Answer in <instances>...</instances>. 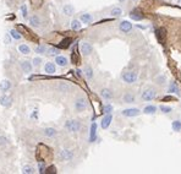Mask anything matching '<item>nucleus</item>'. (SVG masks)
Listing matches in <instances>:
<instances>
[{"label": "nucleus", "mask_w": 181, "mask_h": 174, "mask_svg": "<svg viewBox=\"0 0 181 174\" xmlns=\"http://www.w3.org/2000/svg\"><path fill=\"white\" fill-rule=\"evenodd\" d=\"M65 128H66V130L70 131V132H77L81 129V124H80L78 120L70 119L65 123Z\"/></svg>", "instance_id": "obj_1"}, {"label": "nucleus", "mask_w": 181, "mask_h": 174, "mask_svg": "<svg viewBox=\"0 0 181 174\" xmlns=\"http://www.w3.org/2000/svg\"><path fill=\"white\" fill-rule=\"evenodd\" d=\"M73 107H75V109L77 112H85L87 109L88 107V103H87V99L81 97V98H77L75 101V104H73Z\"/></svg>", "instance_id": "obj_2"}, {"label": "nucleus", "mask_w": 181, "mask_h": 174, "mask_svg": "<svg viewBox=\"0 0 181 174\" xmlns=\"http://www.w3.org/2000/svg\"><path fill=\"white\" fill-rule=\"evenodd\" d=\"M141 97H142L143 101L149 102V101H153V99L157 97V92H155V90H153V88H147L142 92Z\"/></svg>", "instance_id": "obj_3"}, {"label": "nucleus", "mask_w": 181, "mask_h": 174, "mask_svg": "<svg viewBox=\"0 0 181 174\" xmlns=\"http://www.w3.org/2000/svg\"><path fill=\"white\" fill-rule=\"evenodd\" d=\"M122 80L126 84H134V82L137 81V74L135 71H126L122 74Z\"/></svg>", "instance_id": "obj_4"}, {"label": "nucleus", "mask_w": 181, "mask_h": 174, "mask_svg": "<svg viewBox=\"0 0 181 174\" xmlns=\"http://www.w3.org/2000/svg\"><path fill=\"white\" fill-rule=\"evenodd\" d=\"M80 49H81V53L83 55H89V54H92V52H93L92 44L88 43V42H82L81 45H80Z\"/></svg>", "instance_id": "obj_5"}, {"label": "nucleus", "mask_w": 181, "mask_h": 174, "mask_svg": "<svg viewBox=\"0 0 181 174\" xmlns=\"http://www.w3.org/2000/svg\"><path fill=\"white\" fill-rule=\"evenodd\" d=\"M59 158L61 161H71L73 158V152L71 150H61L59 152Z\"/></svg>", "instance_id": "obj_6"}, {"label": "nucleus", "mask_w": 181, "mask_h": 174, "mask_svg": "<svg viewBox=\"0 0 181 174\" xmlns=\"http://www.w3.org/2000/svg\"><path fill=\"white\" fill-rule=\"evenodd\" d=\"M20 66H21V69L24 74H31L32 70H33V64H32L31 61L28 60H23L20 63Z\"/></svg>", "instance_id": "obj_7"}, {"label": "nucleus", "mask_w": 181, "mask_h": 174, "mask_svg": "<svg viewBox=\"0 0 181 174\" xmlns=\"http://www.w3.org/2000/svg\"><path fill=\"white\" fill-rule=\"evenodd\" d=\"M139 113H141V110L138 108H129V109H124L121 112V114L124 117H137V115H139Z\"/></svg>", "instance_id": "obj_8"}, {"label": "nucleus", "mask_w": 181, "mask_h": 174, "mask_svg": "<svg viewBox=\"0 0 181 174\" xmlns=\"http://www.w3.org/2000/svg\"><path fill=\"white\" fill-rule=\"evenodd\" d=\"M12 103V98L10 96H7V95H1L0 96V105L1 107H5V108H7V107H10Z\"/></svg>", "instance_id": "obj_9"}, {"label": "nucleus", "mask_w": 181, "mask_h": 174, "mask_svg": "<svg viewBox=\"0 0 181 174\" xmlns=\"http://www.w3.org/2000/svg\"><path fill=\"white\" fill-rule=\"evenodd\" d=\"M44 72L49 74V75H53V74L56 72V64L52 63V61H48L44 65Z\"/></svg>", "instance_id": "obj_10"}, {"label": "nucleus", "mask_w": 181, "mask_h": 174, "mask_svg": "<svg viewBox=\"0 0 181 174\" xmlns=\"http://www.w3.org/2000/svg\"><path fill=\"white\" fill-rule=\"evenodd\" d=\"M55 64L59 65V66H61V68H64V66H66V65L69 64V60H68L66 56H64V55H57V56H55Z\"/></svg>", "instance_id": "obj_11"}, {"label": "nucleus", "mask_w": 181, "mask_h": 174, "mask_svg": "<svg viewBox=\"0 0 181 174\" xmlns=\"http://www.w3.org/2000/svg\"><path fill=\"white\" fill-rule=\"evenodd\" d=\"M12 87V84H11V81L10 80H3L1 82H0V91L1 92H7L10 88Z\"/></svg>", "instance_id": "obj_12"}, {"label": "nucleus", "mask_w": 181, "mask_h": 174, "mask_svg": "<svg viewBox=\"0 0 181 174\" xmlns=\"http://www.w3.org/2000/svg\"><path fill=\"white\" fill-rule=\"evenodd\" d=\"M119 27L124 33H129L131 30H132V23H130L129 21H121L120 25H119Z\"/></svg>", "instance_id": "obj_13"}, {"label": "nucleus", "mask_w": 181, "mask_h": 174, "mask_svg": "<svg viewBox=\"0 0 181 174\" xmlns=\"http://www.w3.org/2000/svg\"><path fill=\"white\" fill-rule=\"evenodd\" d=\"M111 120H113L111 114H105V117L102 119V123H101V126H102V129H108V126L110 125Z\"/></svg>", "instance_id": "obj_14"}, {"label": "nucleus", "mask_w": 181, "mask_h": 174, "mask_svg": "<svg viewBox=\"0 0 181 174\" xmlns=\"http://www.w3.org/2000/svg\"><path fill=\"white\" fill-rule=\"evenodd\" d=\"M28 23H29V26L37 28V27L40 26V19L38 17L37 15H33V16H31V17L28 19Z\"/></svg>", "instance_id": "obj_15"}, {"label": "nucleus", "mask_w": 181, "mask_h": 174, "mask_svg": "<svg viewBox=\"0 0 181 174\" xmlns=\"http://www.w3.org/2000/svg\"><path fill=\"white\" fill-rule=\"evenodd\" d=\"M101 96L103 99H105V101H110V99L113 98V91L109 90V88H103L101 91Z\"/></svg>", "instance_id": "obj_16"}, {"label": "nucleus", "mask_w": 181, "mask_h": 174, "mask_svg": "<svg viewBox=\"0 0 181 174\" xmlns=\"http://www.w3.org/2000/svg\"><path fill=\"white\" fill-rule=\"evenodd\" d=\"M73 12H75V7H73L71 4H66L62 6V14L66 15V16H71L73 15Z\"/></svg>", "instance_id": "obj_17"}, {"label": "nucleus", "mask_w": 181, "mask_h": 174, "mask_svg": "<svg viewBox=\"0 0 181 174\" xmlns=\"http://www.w3.org/2000/svg\"><path fill=\"white\" fill-rule=\"evenodd\" d=\"M80 20H81V22H83V23H90L93 21V16L90 14H88V12H86V14H82L80 16Z\"/></svg>", "instance_id": "obj_18"}, {"label": "nucleus", "mask_w": 181, "mask_h": 174, "mask_svg": "<svg viewBox=\"0 0 181 174\" xmlns=\"http://www.w3.org/2000/svg\"><path fill=\"white\" fill-rule=\"evenodd\" d=\"M96 134H97V124L92 123V125H90V134H89V141L90 142H93L96 140Z\"/></svg>", "instance_id": "obj_19"}, {"label": "nucleus", "mask_w": 181, "mask_h": 174, "mask_svg": "<svg viewBox=\"0 0 181 174\" xmlns=\"http://www.w3.org/2000/svg\"><path fill=\"white\" fill-rule=\"evenodd\" d=\"M17 49H19V52H20L21 54H23V55L31 54V48H29L27 44H20Z\"/></svg>", "instance_id": "obj_20"}, {"label": "nucleus", "mask_w": 181, "mask_h": 174, "mask_svg": "<svg viewBox=\"0 0 181 174\" xmlns=\"http://www.w3.org/2000/svg\"><path fill=\"white\" fill-rule=\"evenodd\" d=\"M157 37L160 43H165V30L164 28H158L157 30Z\"/></svg>", "instance_id": "obj_21"}, {"label": "nucleus", "mask_w": 181, "mask_h": 174, "mask_svg": "<svg viewBox=\"0 0 181 174\" xmlns=\"http://www.w3.org/2000/svg\"><path fill=\"white\" fill-rule=\"evenodd\" d=\"M83 74H85L86 79H88V80H92L93 79V75H94L93 69L90 68V66H86V68L83 69Z\"/></svg>", "instance_id": "obj_22"}, {"label": "nucleus", "mask_w": 181, "mask_h": 174, "mask_svg": "<svg viewBox=\"0 0 181 174\" xmlns=\"http://www.w3.org/2000/svg\"><path fill=\"white\" fill-rule=\"evenodd\" d=\"M122 99H124L125 103H134L135 102V95H132L131 92H126L124 95V97H122Z\"/></svg>", "instance_id": "obj_23"}, {"label": "nucleus", "mask_w": 181, "mask_h": 174, "mask_svg": "<svg viewBox=\"0 0 181 174\" xmlns=\"http://www.w3.org/2000/svg\"><path fill=\"white\" fill-rule=\"evenodd\" d=\"M43 131H44V135L48 136V137H54L57 134V131L54 128H45Z\"/></svg>", "instance_id": "obj_24"}, {"label": "nucleus", "mask_w": 181, "mask_h": 174, "mask_svg": "<svg viewBox=\"0 0 181 174\" xmlns=\"http://www.w3.org/2000/svg\"><path fill=\"white\" fill-rule=\"evenodd\" d=\"M81 27H82L81 20H72L71 21V28L73 31H78V30H81Z\"/></svg>", "instance_id": "obj_25"}, {"label": "nucleus", "mask_w": 181, "mask_h": 174, "mask_svg": "<svg viewBox=\"0 0 181 174\" xmlns=\"http://www.w3.org/2000/svg\"><path fill=\"white\" fill-rule=\"evenodd\" d=\"M59 49L57 48H54V47H50V48H48V51H47V54L49 56H57L59 55Z\"/></svg>", "instance_id": "obj_26"}, {"label": "nucleus", "mask_w": 181, "mask_h": 174, "mask_svg": "<svg viewBox=\"0 0 181 174\" xmlns=\"http://www.w3.org/2000/svg\"><path fill=\"white\" fill-rule=\"evenodd\" d=\"M130 17L132 20H135V21H141L143 19V16H142V14H139L138 11H132L130 14Z\"/></svg>", "instance_id": "obj_27"}, {"label": "nucleus", "mask_w": 181, "mask_h": 174, "mask_svg": "<svg viewBox=\"0 0 181 174\" xmlns=\"http://www.w3.org/2000/svg\"><path fill=\"white\" fill-rule=\"evenodd\" d=\"M10 35H11V37L14 38V39H16V40H20L21 38H22V35L17 31V30H15V28H12V30H10Z\"/></svg>", "instance_id": "obj_28"}, {"label": "nucleus", "mask_w": 181, "mask_h": 174, "mask_svg": "<svg viewBox=\"0 0 181 174\" xmlns=\"http://www.w3.org/2000/svg\"><path fill=\"white\" fill-rule=\"evenodd\" d=\"M110 15L114 16V17H119L120 15H122V9H120V7H114L110 11Z\"/></svg>", "instance_id": "obj_29"}, {"label": "nucleus", "mask_w": 181, "mask_h": 174, "mask_svg": "<svg viewBox=\"0 0 181 174\" xmlns=\"http://www.w3.org/2000/svg\"><path fill=\"white\" fill-rule=\"evenodd\" d=\"M155 112H157V107H154V105H148L143 109V113L146 114H154Z\"/></svg>", "instance_id": "obj_30"}, {"label": "nucleus", "mask_w": 181, "mask_h": 174, "mask_svg": "<svg viewBox=\"0 0 181 174\" xmlns=\"http://www.w3.org/2000/svg\"><path fill=\"white\" fill-rule=\"evenodd\" d=\"M22 173L23 174H33L34 173V168L32 165H24L22 168Z\"/></svg>", "instance_id": "obj_31"}, {"label": "nucleus", "mask_w": 181, "mask_h": 174, "mask_svg": "<svg viewBox=\"0 0 181 174\" xmlns=\"http://www.w3.org/2000/svg\"><path fill=\"white\" fill-rule=\"evenodd\" d=\"M47 51H48V48L45 45H37L34 48V52L38 54H44V53H47Z\"/></svg>", "instance_id": "obj_32"}, {"label": "nucleus", "mask_w": 181, "mask_h": 174, "mask_svg": "<svg viewBox=\"0 0 181 174\" xmlns=\"http://www.w3.org/2000/svg\"><path fill=\"white\" fill-rule=\"evenodd\" d=\"M20 11H21V15L23 19H27L28 17V11H27V5L23 4L21 7H20Z\"/></svg>", "instance_id": "obj_33"}, {"label": "nucleus", "mask_w": 181, "mask_h": 174, "mask_svg": "<svg viewBox=\"0 0 181 174\" xmlns=\"http://www.w3.org/2000/svg\"><path fill=\"white\" fill-rule=\"evenodd\" d=\"M171 128H172V130H174V131H180V130H181V121H180V120L172 121Z\"/></svg>", "instance_id": "obj_34"}, {"label": "nucleus", "mask_w": 181, "mask_h": 174, "mask_svg": "<svg viewBox=\"0 0 181 174\" xmlns=\"http://www.w3.org/2000/svg\"><path fill=\"white\" fill-rule=\"evenodd\" d=\"M169 92H172V93H179V88L176 86L175 82H171L169 85Z\"/></svg>", "instance_id": "obj_35"}, {"label": "nucleus", "mask_w": 181, "mask_h": 174, "mask_svg": "<svg viewBox=\"0 0 181 174\" xmlns=\"http://www.w3.org/2000/svg\"><path fill=\"white\" fill-rule=\"evenodd\" d=\"M32 64H33L34 68H39L40 65H42V58H39V56H36L33 60H32Z\"/></svg>", "instance_id": "obj_36"}, {"label": "nucleus", "mask_w": 181, "mask_h": 174, "mask_svg": "<svg viewBox=\"0 0 181 174\" xmlns=\"http://www.w3.org/2000/svg\"><path fill=\"white\" fill-rule=\"evenodd\" d=\"M70 42H71L70 38H65L64 40H61V43L59 44V48H68L70 45Z\"/></svg>", "instance_id": "obj_37"}, {"label": "nucleus", "mask_w": 181, "mask_h": 174, "mask_svg": "<svg viewBox=\"0 0 181 174\" xmlns=\"http://www.w3.org/2000/svg\"><path fill=\"white\" fill-rule=\"evenodd\" d=\"M111 112H113V107H111L110 104L103 105V113H104V114H110Z\"/></svg>", "instance_id": "obj_38"}, {"label": "nucleus", "mask_w": 181, "mask_h": 174, "mask_svg": "<svg viewBox=\"0 0 181 174\" xmlns=\"http://www.w3.org/2000/svg\"><path fill=\"white\" fill-rule=\"evenodd\" d=\"M159 109H160L164 114H168V113L171 112V108H170V107H167V105H160V107H159Z\"/></svg>", "instance_id": "obj_39"}, {"label": "nucleus", "mask_w": 181, "mask_h": 174, "mask_svg": "<svg viewBox=\"0 0 181 174\" xmlns=\"http://www.w3.org/2000/svg\"><path fill=\"white\" fill-rule=\"evenodd\" d=\"M11 35H10V32L9 33H6V35H5V37H4V43L5 44H10L11 43Z\"/></svg>", "instance_id": "obj_40"}, {"label": "nucleus", "mask_w": 181, "mask_h": 174, "mask_svg": "<svg viewBox=\"0 0 181 174\" xmlns=\"http://www.w3.org/2000/svg\"><path fill=\"white\" fill-rule=\"evenodd\" d=\"M7 144V139L5 136H0V146H5Z\"/></svg>", "instance_id": "obj_41"}, {"label": "nucleus", "mask_w": 181, "mask_h": 174, "mask_svg": "<svg viewBox=\"0 0 181 174\" xmlns=\"http://www.w3.org/2000/svg\"><path fill=\"white\" fill-rule=\"evenodd\" d=\"M38 168H39V172H40V173H44V172H45V170H44L43 163H39V164H38Z\"/></svg>", "instance_id": "obj_42"}, {"label": "nucleus", "mask_w": 181, "mask_h": 174, "mask_svg": "<svg viewBox=\"0 0 181 174\" xmlns=\"http://www.w3.org/2000/svg\"><path fill=\"white\" fill-rule=\"evenodd\" d=\"M60 88H61V90H68L69 86H68V85H60Z\"/></svg>", "instance_id": "obj_43"}, {"label": "nucleus", "mask_w": 181, "mask_h": 174, "mask_svg": "<svg viewBox=\"0 0 181 174\" xmlns=\"http://www.w3.org/2000/svg\"><path fill=\"white\" fill-rule=\"evenodd\" d=\"M81 72H82L81 70H77V75H78V76H81V75H82V74H81Z\"/></svg>", "instance_id": "obj_44"}, {"label": "nucleus", "mask_w": 181, "mask_h": 174, "mask_svg": "<svg viewBox=\"0 0 181 174\" xmlns=\"http://www.w3.org/2000/svg\"><path fill=\"white\" fill-rule=\"evenodd\" d=\"M118 1H120V3H125L126 0H118Z\"/></svg>", "instance_id": "obj_45"}, {"label": "nucleus", "mask_w": 181, "mask_h": 174, "mask_svg": "<svg viewBox=\"0 0 181 174\" xmlns=\"http://www.w3.org/2000/svg\"><path fill=\"white\" fill-rule=\"evenodd\" d=\"M180 1H181V0H180Z\"/></svg>", "instance_id": "obj_46"}]
</instances>
